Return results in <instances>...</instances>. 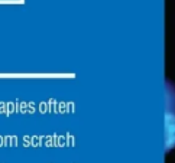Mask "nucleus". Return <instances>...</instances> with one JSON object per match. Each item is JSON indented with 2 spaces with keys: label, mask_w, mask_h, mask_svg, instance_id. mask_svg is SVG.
<instances>
[{
  "label": "nucleus",
  "mask_w": 175,
  "mask_h": 163,
  "mask_svg": "<svg viewBox=\"0 0 175 163\" xmlns=\"http://www.w3.org/2000/svg\"><path fill=\"white\" fill-rule=\"evenodd\" d=\"M166 146L169 152L175 147V85L166 81Z\"/></svg>",
  "instance_id": "f257e3e1"
}]
</instances>
